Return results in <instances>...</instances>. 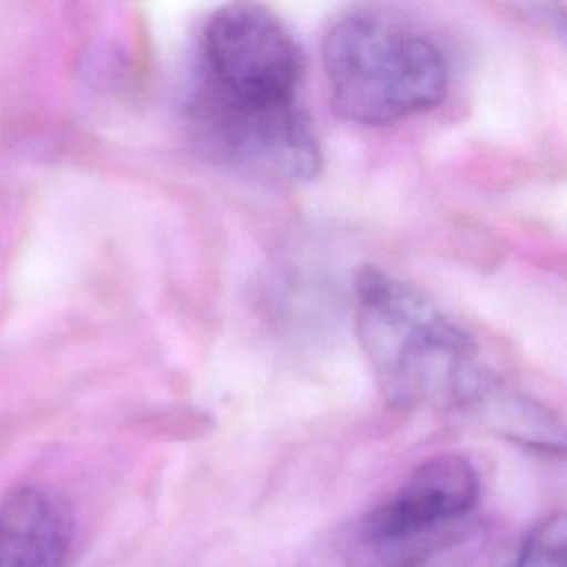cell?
<instances>
[{
	"mask_svg": "<svg viewBox=\"0 0 567 567\" xmlns=\"http://www.w3.org/2000/svg\"><path fill=\"white\" fill-rule=\"evenodd\" d=\"M303 58L268 7L217 9L199 38V80L190 100L195 137L219 162L272 182H306L321 164L301 102Z\"/></svg>",
	"mask_w": 567,
	"mask_h": 567,
	"instance_id": "cell-1",
	"label": "cell"
},
{
	"mask_svg": "<svg viewBox=\"0 0 567 567\" xmlns=\"http://www.w3.org/2000/svg\"><path fill=\"white\" fill-rule=\"evenodd\" d=\"M354 330L381 394L396 408L483 412L498 392L472 334L421 288L379 266L357 272Z\"/></svg>",
	"mask_w": 567,
	"mask_h": 567,
	"instance_id": "cell-2",
	"label": "cell"
},
{
	"mask_svg": "<svg viewBox=\"0 0 567 567\" xmlns=\"http://www.w3.org/2000/svg\"><path fill=\"white\" fill-rule=\"evenodd\" d=\"M323 71L334 111L363 126H385L434 109L450 66L419 27L379 9H354L323 38Z\"/></svg>",
	"mask_w": 567,
	"mask_h": 567,
	"instance_id": "cell-3",
	"label": "cell"
},
{
	"mask_svg": "<svg viewBox=\"0 0 567 567\" xmlns=\"http://www.w3.org/2000/svg\"><path fill=\"white\" fill-rule=\"evenodd\" d=\"M481 496V476L461 454L419 463L385 501L357 525L370 567H430L450 551Z\"/></svg>",
	"mask_w": 567,
	"mask_h": 567,
	"instance_id": "cell-4",
	"label": "cell"
},
{
	"mask_svg": "<svg viewBox=\"0 0 567 567\" xmlns=\"http://www.w3.org/2000/svg\"><path fill=\"white\" fill-rule=\"evenodd\" d=\"M73 516L55 492L20 485L0 501V567H66Z\"/></svg>",
	"mask_w": 567,
	"mask_h": 567,
	"instance_id": "cell-5",
	"label": "cell"
},
{
	"mask_svg": "<svg viewBox=\"0 0 567 567\" xmlns=\"http://www.w3.org/2000/svg\"><path fill=\"white\" fill-rule=\"evenodd\" d=\"M512 567H567V520L563 512L549 514L529 527Z\"/></svg>",
	"mask_w": 567,
	"mask_h": 567,
	"instance_id": "cell-6",
	"label": "cell"
}]
</instances>
